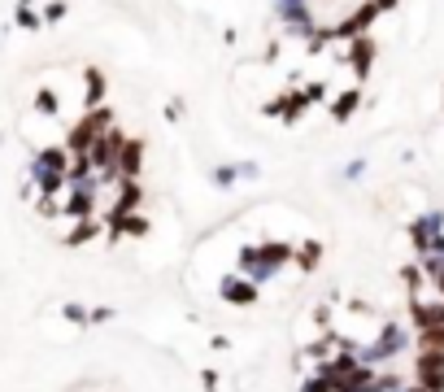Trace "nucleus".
<instances>
[{
    "label": "nucleus",
    "instance_id": "1",
    "mask_svg": "<svg viewBox=\"0 0 444 392\" xmlns=\"http://www.w3.org/2000/svg\"><path fill=\"white\" fill-rule=\"evenodd\" d=\"M414 384L423 392H444V353H418Z\"/></svg>",
    "mask_w": 444,
    "mask_h": 392
},
{
    "label": "nucleus",
    "instance_id": "2",
    "mask_svg": "<svg viewBox=\"0 0 444 392\" xmlns=\"http://www.w3.org/2000/svg\"><path fill=\"white\" fill-rule=\"evenodd\" d=\"M140 157H144V144H140V140H126V144H122V153H118L122 179H136V174H140Z\"/></svg>",
    "mask_w": 444,
    "mask_h": 392
},
{
    "label": "nucleus",
    "instance_id": "3",
    "mask_svg": "<svg viewBox=\"0 0 444 392\" xmlns=\"http://www.w3.org/2000/svg\"><path fill=\"white\" fill-rule=\"evenodd\" d=\"M222 297H227L231 305H253L257 287H253V283H244V279H227V283H222Z\"/></svg>",
    "mask_w": 444,
    "mask_h": 392
},
{
    "label": "nucleus",
    "instance_id": "4",
    "mask_svg": "<svg viewBox=\"0 0 444 392\" xmlns=\"http://www.w3.org/2000/svg\"><path fill=\"white\" fill-rule=\"evenodd\" d=\"M371 57H375V44L371 40H357L353 44V70L357 74H371Z\"/></svg>",
    "mask_w": 444,
    "mask_h": 392
},
{
    "label": "nucleus",
    "instance_id": "5",
    "mask_svg": "<svg viewBox=\"0 0 444 392\" xmlns=\"http://www.w3.org/2000/svg\"><path fill=\"white\" fill-rule=\"evenodd\" d=\"M357 100H361L357 92H344V96H335V100H331V118H335V122H344V118H353V109H357Z\"/></svg>",
    "mask_w": 444,
    "mask_h": 392
},
{
    "label": "nucleus",
    "instance_id": "6",
    "mask_svg": "<svg viewBox=\"0 0 444 392\" xmlns=\"http://www.w3.org/2000/svg\"><path fill=\"white\" fill-rule=\"evenodd\" d=\"M18 26H22V31H40V26H44V18L31 13V0H22V5H18Z\"/></svg>",
    "mask_w": 444,
    "mask_h": 392
},
{
    "label": "nucleus",
    "instance_id": "7",
    "mask_svg": "<svg viewBox=\"0 0 444 392\" xmlns=\"http://www.w3.org/2000/svg\"><path fill=\"white\" fill-rule=\"evenodd\" d=\"M66 214H74V218H88V214H92V196H88V192H74V201L66 205Z\"/></svg>",
    "mask_w": 444,
    "mask_h": 392
},
{
    "label": "nucleus",
    "instance_id": "8",
    "mask_svg": "<svg viewBox=\"0 0 444 392\" xmlns=\"http://www.w3.org/2000/svg\"><path fill=\"white\" fill-rule=\"evenodd\" d=\"M92 235H96V222H78V227L66 235V244H88Z\"/></svg>",
    "mask_w": 444,
    "mask_h": 392
},
{
    "label": "nucleus",
    "instance_id": "9",
    "mask_svg": "<svg viewBox=\"0 0 444 392\" xmlns=\"http://www.w3.org/2000/svg\"><path fill=\"white\" fill-rule=\"evenodd\" d=\"M88 88H92V92H88V105H96V100L104 96V74H100V70H88Z\"/></svg>",
    "mask_w": 444,
    "mask_h": 392
},
{
    "label": "nucleus",
    "instance_id": "10",
    "mask_svg": "<svg viewBox=\"0 0 444 392\" xmlns=\"http://www.w3.org/2000/svg\"><path fill=\"white\" fill-rule=\"evenodd\" d=\"M318 257H323V249L313 244V240H309V244H301V271H313V266H318Z\"/></svg>",
    "mask_w": 444,
    "mask_h": 392
},
{
    "label": "nucleus",
    "instance_id": "11",
    "mask_svg": "<svg viewBox=\"0 0 444 392\" xmlns=\"http://www.w3.org/2000/svg\"><path fill=\"white\" fill-rule=\"evenodd\" d=\"M35 109H40V114H57V96H52V92H40V96H35Z\"/></svg>",
    "mask_w": 444,
    "mask_h": 392
},
{
    "label": "nucleus",
    "instance_id": "12",
    "mask_svg": "<svg viewBox=\"0 0 444 392\" xmlns=\"http://www.w3.org/2000/svg\"><path fill=\"white\" fill-rule=\"evenodd\" d=\"M61 314H66V319H70V323H88V319H92V314H88L83 305H66Z\"/></svg>",
    "mask_w": 444,
    "mask_h": 392
},
{
    "label": "nucleus",
    "instance_id": "13",
    "mask_svg": "<svg viewBox=\"0 0 444 392\" xmlns=\"http://www.w3.org/2000/svg\"><path fill=\"white\" fill-rule=\"evenodd\" d=\"M57 18H66V5H61V0H52V5L44 9V22H57Z\"/></svg>",
    "mask_w": 444,
    "mask_h": 392
}]
</instances>
